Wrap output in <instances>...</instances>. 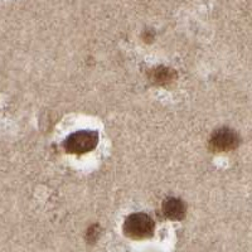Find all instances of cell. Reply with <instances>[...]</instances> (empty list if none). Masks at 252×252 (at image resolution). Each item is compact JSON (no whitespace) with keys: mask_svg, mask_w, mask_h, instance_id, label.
I'll return each instance as SVG.
<instances>
[{"mask_svg":"<svg viewBox=\"0 0 252 252\" xmlns=\"http://www.w3.org/2000/svg\"><path fill=\"white\" fill-rule=\"evenodd\" d=\"M153 80L154 82H159V83H166L170 82L174 77V72L170 71L169 68H165V67H158L153 71L152 73Z\"/></svg>","mask_w":252,"mask_h":252,"instance_id":"cell-5","label":"cell"},{"mask_svg":"<svg viewBox=\"0 0 252 252\" xmlns=\"http://www.w3.org/2000/svg\"><path fill=\"white\" fill-rule=\"evenodd\" d=\"M154 220L145 213H132L126 218L124 223V232L134 240H144L154 232Z\"/></svg>","mask_w":252,"mask_h":252,"instance_id":"cell-1","label":"cell"},{"mask_svg":"<svg viewBox=\"0 0 252 252\" xmlns=\"http://www.w3.org/2000/svg\"><path fill=\"white\" fill-rule=\"evenodd\" d=\"M163 213L169 220H183L184 216H186V206L178 198H169L163 203Z\"/></svg>","mask_w":252,"mask_h":252,"instance_id":"cell-4","label":"cell"},{"mask_svg":"<svg viewBox=\"0 0 252 252\" xmlns=\"http://www.w3.org/2000/svg\"><path fill=\"white\" fill-rule=\"evenodd\" d=\"M98 143V135L91 130H80L71 134L64 141V149L71 154H86L94 150Z\"/></svg>","mask_w":252,"mask_h":252,"instance_id":"cell-2","label":"cell"},{"mask_svg":"<svg viewBox=\"0 0 252 252\" xmlns=\"http://www.w3.org/2000/svg\"><path fill=\"white\" fill-rule=\"evenodd\" d=\"M209 149L215 153L231 152L240 145V136L237 132L228 127H220L213 131L209 138Z\"/></svg>","mask_w":252,"mask_h":252,"instance_id":"cell-3","label":"cell"}]
</instances>
